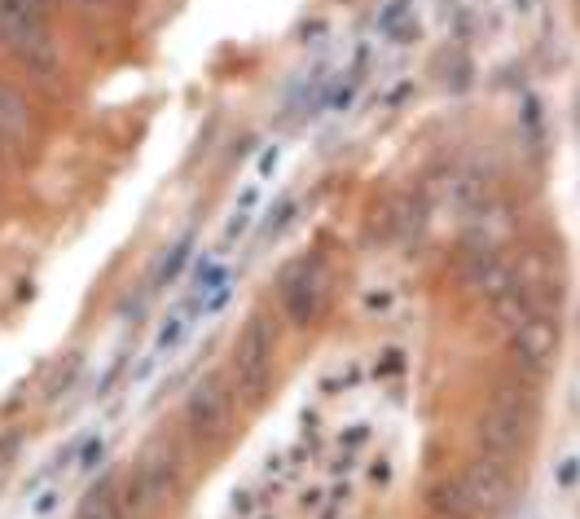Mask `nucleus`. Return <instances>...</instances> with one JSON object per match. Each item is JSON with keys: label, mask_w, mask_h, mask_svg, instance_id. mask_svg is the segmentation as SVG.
Segmentation results:
<instances>
[{"label": "nucleus", "mask_w": 580, "mask_h": 519, "mask_svg": "<svg viewBox=\"0 0 580 519\" xmlns=\"http://www.w3.org/2000/svg\"><path fill=\"white\" fill-rule=\"evenodd\" d=\"M176 489H181V458H176L172 445L145 449V454L132 462L128 476L119 480V498H124L132 519H137V515H154Z\"/></svg>", "instance_id": "nucleus-4"}, {"label": "nucleus", "mask_w": 580, "mask_h": 519, "mask_svg": "<svg viewBox=\"0 0 580 519\" xmlns=\"http://www.w3.org/2000/svg\"><path fill=\"white\" fill-rule=\"evenodd\" d=\"M88 5H115V0H88Z\"/></svg>", "instance_id": "nucleus-10"}, {"label": "nucleus", "mask_w": 580, "mask_h": 519, "mask_svg": "<svg viewBox=\"0 0 580 519\" xmlns=\"http://www.w3.org/2000/svg\"><path fill=\"white\" fill-rule=\"evenodd\" d=\"M506 339H510V357H515V374H523V379L537 383L541 374L550 370L554 352H559V339H563L554 304L532 308V313L523 317L515 330H506Z\"/></svg>", "instance_id": "nucleus-6"}, {"label": "nucleus", "mask_w": 580, "mask_h": 519, "mask_svg": "<svg viewBox=\"0 0 580 519\" xmlns=\"http://www.w3.org/2000/svg\"><path fill=\"white\" fill-rule=\"evenodd\" d=\"M537 383L515 374L510 383H501L497 396L488 401V410L479 414V432H475V454L497 462V467H515L519 454L532 440V423H537Z\"/></svg>", "instance_id": "nucleus-1"}, {"label": "nucleus", "mask_w": 580, "mask_h": 519, "mask_svg": "<svg viewBox=\"0 0 580 519\" xmlns=\"http://www.w3.org/2000/svg\"><path fill=\"white\" fill-rule=\"evenodd\" d=\"M330 264L321 256L290 260L277 278V308L290 326H312L330 304Z\"/></svg>", "instance_id": "nucleus-5"}, {"label": "nucleus", "mask_w": 580, "mask_h": 519, "mask_svg": "<svg viewBox=\"0 0 580 519\" xmlns=\"http://www.w3.org/2000/svg\"><path fill=\"white\" fill-rule=\"evenodd\" d=\"M229 370H233V388L242 396H251V401L269 392V383L277 374V322L269 313H255L251 322L238 330Z\"/></svg>", "instance_id": "nucleus-3"}, {"label": "nucleus", "mask_w": 580, "mask_h": 519, "mask_svg": "<svg viewBox=\"0 0 580 519\" xmlns=\"http://www.w3.org/2000/svg\"><path fill=\"white\" fill-rule=\"evenodd\" d=\"M31 132H36L31 102L5 80V75H0V154H5V150H22L31 141Z\"/></svg>", "instance_id": "nucleus-8"}, {"label": "nucleus", "mask_w": 580, "mask_h": 519, "mask_svg": "<svg viewBox=\"0 0 580 519\" xmlns=\"http://www.w3.org/2000/svg\"><path fill=\"white\" fill-rule=\"evenodd\" d=\"M510 493H515V484H510V471L475 454L471 462H466V467L444 471V476L431 484L427 498H431V506L444 519H484V515L506 511Z\"/></svg>", "instance_id": "nucleus-2"}, {"label": "nucleus", "mask_w": 580, "mask_h": 519, "mask_svg": "<svg viewBox=\"0 0 580 519\" xmlns=\"http://www.w3.org/2000/svg\"><path fill=\"white\" fill-rule=\"evenodd\" d=\"M75 519H132V511L124 506V498H119V484H106V489H93L80 502Z\"/></svg>", "instance_id": "nucleus-9"}, {"label": "nucleus", "mask_w": 580, "mask_h": 519, "mask_svg": "<svg viewBox=\"0 0 580 519\" xmlns=\"http://www.w3.org/2000/svg\"><path fill=\"white\" fill-rule=\"evenodd\" d=\"M229 418H233V388L220 379V374L198 379L194 392H189V401H185L189 436H194V440H216L229 427Z\"/></svg>", "instance_id": "nucleus-7"}]
</instances>
